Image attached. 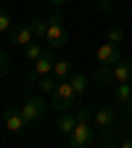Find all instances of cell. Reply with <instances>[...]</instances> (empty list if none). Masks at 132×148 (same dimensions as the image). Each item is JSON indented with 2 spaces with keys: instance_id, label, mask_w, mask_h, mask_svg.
Masks as SVG:
<instances>
[{
  "instance_id": "cell-1",
  "label": "cell",
  "mask_w": 132,
  "mask_h": 148,
  "mask_svg": "<svg viewBox=\"0 0 132 148\" xmlns=\"http://www.w3.org/2000/svg\"><path fill=\"white\" fill-rule=\"evenodd\" d=\"M45 45L53 50H61L64 45H69V32L64 27V18L58 11H53L48 18V32H45Z\"/></svg>"
},
{
  "instance_id": "cell-2",
  "label": "cell",
  "mask_w": 132,
  "mask_h": 148,
  "mask_svg": "<svg viewBox=\"0 0 132 148\" xmlns=\"http://www.w3.org/2000/svg\"><path fill=\"white\" fill-rule=\"evenodd\" d=\"M55 50L53 48H45V53L40 56L37 61H32V69L27 71V77H24V82H32V85H37V79L40 77H45V74H50L53 71V66H55Z\"/></svg>"
},
{
  "instance_id": "cell-3",
  "label": "cell",
  "mask_w": 132,
  "mask_h": 148,
  "mask_svg": "<svg viewBox=\"0 0 132 148\" xmlns=\"http://www.w3.org/2000/svg\"><path fill=\"white\" fill-rule=\"evenodd\" d=\"M77 95H79V92L74 90V85L69 79H61L58 87L50 92V98H53L50 103H53L55 111H69V108H74V98H77Z\"/></svg>"
},
{
  "instance_id": "cell-4",
  "label": "cell",
  "mask_w": 132,
  "mask_h": 148,
  "mask_svg": "<svg viewBox=\"0 0 132 148\" xmlns=\"http://www.w3.org/2000/svg\"><path fill=\"white\" fill-rule=\"evenodd\" d=\"M21 114H24L27 124H40V122L48 116V103H45L40 95H24Z\"/></svg>"
},
{
  "instance_id": "cell-5",
  "label": "cell",
  "mask_w": 132,
  "mask_h": 148,
  "mask_svg": "<svg viewBox=\"0 0 132 148\" xmlns=\"http://www.w3.org/2000/svg\"><path fill=\"white\" fill-rule=\"evenodd\" d=\"M95 140V130L90 127V122H77V127L69 132V145L71 148H87Z\"/></svg>"
},
{
  "instance_id": "cell-6",
  "label": "cell",
  "mask_w": 132,
  "mask_h": 148,
  "mask_svg": "<svg viewBox=\"0 0 132 148\" xmlns=\"http://www.w3.org/2000/svg\"><path fill=\"white\" fill-rule=\"evenodd\" d=\"M3 122H5V130L13 132V135H24L27 127H29L27 119H24V114H21V108H13V106L3 108Z\"/></svg>"
},
{
  "instance_id": "cell-7",
  "label": "cell",
  "mask_w": 132,
  "mask_h": 148,
  "mask_svg": "<svg viewBox=\"0 0 132 148\" xmlns=\"http://www.w3.org/2000/svg\"><path fill=\"white\" fill-rule=\"evenodd\" d=\"M122 58V50H119V45H114V42H103L98 50H95V61L101 64V66H114L116 61Z\"/></svg>"
},
{
  "instance_id": "cell-8",
  "label": "cell",
  "mask_w": 132,
  "mask_h": 148,
  "mask_svg": "<svg viewBox=\"0 0 132 148\" xmlns=\"http://www.w3.org/2000/svg\"><path fill=\"white\" fill-rule=\"evenodd\" d=\"M8 40H11V45H18V48L29 45V42L34 40L32 27H29V24H13V27L8 29Z\"/></svg>"
},
{
  "instance_id": "cell-9",
  "label": "cell",
  "mask_w": 132,
  "mask_h": 148,
  "mask_svg": "<svg viewBox=\"0 0 132 148\" xmlns=\"http://www.w3.org/2000/svg\"><path fill=\"white\" fill-rule=\"evenodd\" d=\"M92 119H95L98 127L111 130V127H114V122H116V108H114V106H101L95 114H92Z\"/></svg>"
},
{
  "instance_id": "cell-10",
  "label": "cell",
  "mask_w": 132,
  "mask_h": 148,
  "mask_svg": "<svg viewBox=\"0 0 132 148\" xmlns=\"http://www.w3.org/2000/svg\"><path fill=\"white\" fill-rule=\"evenodd\" d=\"M111 74H114V82H132V64L119 58L114 66H111Z\"/></svg>"
},
{
  "instance_id": "cell-11",
  "label": "cell",
  "mask_w": 132,
  "mask_h": 148,
  "mask_svg": "<svg viewBox=\"0 0 132 148\" xmlns=\"http://www.w3.org/2000/svg\"><path fill=\"white\" fill-rule=\"evenodd\" d=\"M74 127H77V114H69V111H61V114H58V119H55V130H58L61 135H69Z\"/></svg>"
},
{
  "instance_id": "cell-12",
  "label": "cell",
  "mask_w": 132,
  "mask_h": 148,
  "mask_svg": "<svg viewBox=\"0 0 132 148\" xmlns=\"http://www.w3.org/2000/svg\"><path fill=\"white\" fill-rule=\"evenodd\" d=\"M27 24L32 27V34H34V40H42V42H45V32H48V21H42L40 16H32V18H29Z\"/></svg>"
},
{
  "instance_id": "cell-13",
  "label": "cell",
  "mask_w": 132,
  "mask_h": 148,
  "mask_svg": "<svg viewBox=\"0 0 132 148\" xmlns=\"http://www.w3.org/2000/svg\"><path fill=\"white\" fill-rule=\"evenodd\" d=\"M58 77H55V74L50 71V74H45V77H40V79H37V87H40L42 92H48V95H50V92L55 90V87H58Z\"/></svg>"
},
{
  "instance_id": "cell-14",
  "label": "cell",
  "mask_w": 132,
  "mask_h": 148,
  "mask_svg": "<svg viewBox=\"0 0 132 148\" xmlns=\"http://www.w3.org/2000/svg\"><path fill=\"white\" fill-rule=\"evenodd\" d=\"M71 71H74V66H71V61H66V58L55 61V66H53V74H55L58 79H69Z\"/></svg>"
},
{
  "instance_id": "cell-15",
  "label": "cell",
  "mask_w": 132,
  "mask_h": 148,
  "mask_svg": "<svg viewBox=\"0 0 132 148\" xmlns=\"http://www.w3.org/2000/svg\"><path fill=\"white\" fill-rule=\"evenodd\" d=\"M69 82L74 85V90H77V92H85V90H87V82H90V77H87L85 71H71Z\"/></svg>"
},
{
  "instance_id": "cell-16",
  "label": "cell",
  "mask_w": 132,
  "mask_h": 148,
  "mask_svg": "<svg viewBox=\"0 0 132 148\" xmlns=\"http://www.w3.org/2000/svg\"><path fill=\"white\" fill-rule=\"evenodd\" d=\"M21 53H24V58L37 61V58L45 53V48H42V45H37V42H29V45H24V48H21Z\"/></svg>"
},
{
  "instance_id": "cell-17",
  "label": "cell",
  "mask_w": 132,
  "mask_h": 148,
  "mask_svg": "<svg viewBox=\"0 0 132 148\" xmlns=\"http://www.w3.org/2000/svg\"><path fill=\"white\" fill-rule=\"evenodd\" d=\"M116 101L119 103H132V85L129 82H119V87H116Z\"/></svg>"
},
{
  "instance_id": "cell-18",
  "label": "cell",
  "mask_w": 132,
  "mask_h": 148,
  "mask_svg": "<svg viewBox=\"0 0 132 148\" xmlns=\"http://www.w3.org/2000/svg\"><path fill=\"white\" fill-rule=\"evenodd\" d=\"M106 40H108V42H114V45H122V40H124V29H122V27H108Z\"/></svg>"
},
{
  "instance_id": "cell-19",
  "label": "cell",
  "mask_w": 132,
  "mask_h": 148,
  "mask_svg": "<svg viewBox=\"0 0 132 148\" xmlns=\"http://www.w3.org/2000/svg\"><path fill=\"white\" fill-rule=\"evenodd\" d=\"M95 79H98V82H114L111 66H98V71H95Z\"/></svg>"
},
{
  "instance_id": "cell-20",
  "label": "cell",
  "mask_w": 132,
  "mask_h": 148,
  "mask_svg": "<svg viewBox=\"0 0 132 148\" xmlns=\"http://www.w3.org/2000/svg\"><path fill=\"white\" fill-rule=\"evenodd\" d=\"M8 29H11V13L5 8H0V32L8 34Z\"/></svg>"
},
{
  "instance_id": "cell-21",
  "label": "cell",
  "mask_w": 132,
  "mask_h": 148,
  "mask_svg": "<svg viewBox=\"0 0 132 148\" xmlns=\"http://www.w3.org/2000/svg\"><path fill=\"white\" fill-rule=\"evenodd\" d=\"M8 69H11V58H8L5 50H0V77H5Z\"/></svg>"
},
{
  "instance_id": "cell-22",
  "label": "cell",
  "mask_w": 132,
  "mask_h": 148,
  "mask_svg": "<svg viewBox=\"0 0 132 148\" xmlns=\"http://www.w3.org/2000/svg\"><path fill=\"white\" fill-rule=\"evenodd\" d=\"M95 8L101 13H111L114 11V0H95Z\"/></svg>"
},
{
  "instance_id": "cell-23",
  "label": "cell",
  "mask_w": 132,
  "mask_h": 148,
  "mask_svg": "<svg viewBox=\"0 0 132 148\" xmlns=\"http://www.w3.org/2000/svg\"><path fill=\"white\" fill-rule=\"evenodd\" d=\"M92 114H95V111H90L87 106H82V108L77 111V122H90V119H92Z\"/></svg>"
},
{
  "instance_id": "cell-24",
  "label": "cell",
  "mask_w": 132,
  "mask_h": 148,
  "mask_svg": "<svg viewBox=\"0 0 132 148\" xmlns=\"http://www.w3.org/2000/svg\"><path fill=\"white\" fill-rule=\"evenodd\" d=\"M119 145H122V148H132V138H124V140H122Z\"/></svg>"
},
{
  "instance_id": "cell-25",
  "label": "cell",
  "mask_w": 132,
  "mask_h": 148,
  "mask_svg": "<svg viewBox=\"0 0 132 148\" xmlns=\"http://www.w3.org/2000/svg\"><path fill=\"white\" fill-rule=\"evenodd\" d=\"M50 3H53V5H64L66 0H50Z\"/></svg>"
},
{
  "instance_id": "cell-26",
  "label": "cell",
  "mask_w": 132,
  "mask_h": 148,
  "mask_svg": "<svg viewBox=\"0 0 132 148\" xmlns=\"http://www.w3.org/2000/svg\"><path fill=\"white\" fill-rule=\"evenodd\" d=\"M32 3H37V0H32Z\"/></svg>"
}]
</instances>
